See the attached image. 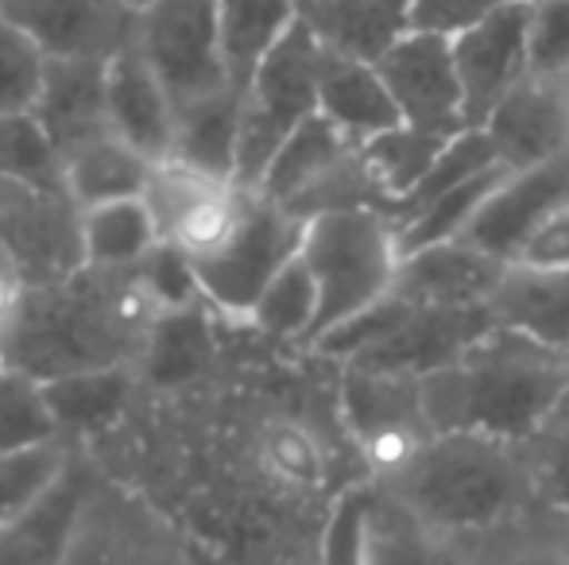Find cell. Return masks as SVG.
<instances>
[{
    "label": "cell",
    "instance_id": "cell-1",
    "mask_svg": "<svg viewBox=\"0 0 569 565\" xmlns=\"http://www.w3.org/2000/svg\"><path fill=\"white\" fill-rule=\"evenodd\" d=\"M167 310L140 268L82 264L67 280L36 283L0 330V364L36 380L98 369H140Z\"/></svg>",
    "mask_w": 569,
    "mask_h": 565
},
{
    "label": "cell",
    "instance_id": "cell-2",
    "mask_svg": "<svg viewBox=\"0 0 569 565\" xmlns=\"http://www.w3.org/2000/svg\"><path fill=\"white\" fill-rule=\"evenodd\" d=\"M569 387V353L492 325L450 364L419 380L422 415L435 434L469 430L527 442Z\"/></svg>",
    "mask_w": 569,
    "mask_h": 565
},
{
    "label": "cell",
    "instance_id": "cell-3",
    "mask_svg": "<svg viewBox=\"0 0 569 565\" xmlns=\"http://www.w3.org/2000/svg\"><path fill=\"white\" fill-rule=\"evenodd\" d=\"M372 484L453 543L492 535L539 507L523 442L469 430L435 434L407 465Z\"/></svg>",
    "mask_w": 569,
    "mask_h": 565
},
{
    "label": "cell",
    "instance_id": "cell-4",
    "mask_svg": "<svg viewBox=\"0 0 569 565\" xmlns=\"http://www.w3.org/2000/svg\"><path fill=\"white\" fill-rule=\"evenodd\" d=\"M302 260L318 283V317L307 345L383 299L399 272V229L383 210H341L307 221Z\"/></svg>",
    "mask_w": 569,
    "mask_h": 565
},
{
    "label": "cell",
    "instance_id": "cell-5",
    "mask_svg": "<svg viewBox=\"0 0 569 565\" xmlns=\"http://www.w3.org/2000/svg\"><path fill=\"white\" fill-rule=\"evenodd\" d=\"M256 190L299 221L341 210L391 213L388 194L365 159V143L345 137L322 113L295 129V137L276 151Z\"/></svg>",
    "mask_w": 569,
    "mask_h": 565
},
{
    "label": "cell",
    "instance_id": "cell-6",
    "mask_svg": "<svg viewBox=\"0 0 569 565\" xmlns=\"http://www.w3.org/2000/svg\"><path fill=\"white\" fill-rule=\"evenodd\" d=\"M318 62H322V43L299 20L263 54L256 74L240 90V186H260L276 151L318 113Z\"/></svg>",
    "mask_w": 569,
    "mask_h": 565
},
{
    "label": "cell",
    "instance_id": "cell-7",
    "mask_svg": "<svg viewBox=\"0 0 569 565\" xmlns=\"http://www.w3.org/2000/svg\"><path fill=\"white\" fill-rule=\"evenodd\" d=\"M136 43L167 85L174 109L237 90L221 39V0H151L140 8Z\"/></svg>",
    "mask_w": 569,
    "mask_h": 565
},
{
    "label": "cell",
    "instance_id": "cell-8",
    "mask_svg": "<svg viewBox=\"0 0 569 565\" xmlns=\"http://www.w3.org/2000/svg\"><path fill=\"white\" fill-rule=\"evenodd\" d=\"M252 194V186H240L237 179L190 167L174 155L151 167L148 190H143L159 241L179 249L190 264L218 256L237 236Z\"/></svg>",
    "mask_w": 569,
    "mask_h": 565
},
{
    "label": "cell",
    "instance_id": "cell-9",
    "mask_svg": "<svg viewBox=\"0 0 569 565\" xmlns=\"http://www.w3.org/2000/svg\"><path fill=\"white\" fill-rule=\"evenodd\" d=\"M62 565H202L187 538L143 496L98 476Z\"/></svg>",
    "mask_w": 569,
    "mask_h": 565
},
{
    "label": "cell",
    "instance_id": "cell-10",
    "mask_svg": "<svg viewBox=\"0 0 569 565\" xmlns=\"http://www.w3.org/2000/svg\"><path fill=\"white\" fill-rule=\"evenodd\" d=\"M302 233H307V221L291 218V213L279 210L271 198H263L256 190L237 236H232L218 256L194 264L202 299L213 306V314L248 322L256 299L299 256Z\"/></svg>",
    "mask_w": 569,
    "mask_h": 565
},
{
    "label": "cell",
    "instance_id": "cell-11",
    "mask_svg": "<svg viewBox=\"0 0 569 565\" xmlns=\"http://www.w3.org/2000/svg\"><path fill=\"white\" fill-rule=\"evenodd\" d=\"M0 252L28 286L67 280L86 264L82 205L62 186L0 179Z\"/></svg>",
    "mask_w": 569,
    "mask_h": 565
},
{
    "label": "cell",
    "instance_id": "cell-12",
    "mask_svg": "<svg viewBox=\"0 0 569 565\" xmlns=\"http://www.w3.org/2000/svg\"><path fill=\"white\" fill-rule=\"evenodd\" d=\"M341 415L372 481L391 476L435 437L427 415H422V395L415 376L345 364Z\"/></svg>",
    "mask_w": 569,
    "mask_h": 565
},
{
    "label": "cell",
    "instance_id": "cell-13",
    "mask_svg": "<svg viewBox=\"0 0 569 565\" xmlns=\"http://www.w3.org/2000/svg\"><path fill=\"white\" fill-rule=\"evenodd\" d=\"M391 98L399 105L403 124L438 137H457L465 132V90L457 74L453 39L435 36V31H407L399 43L376 59Z\"/></svg>",
    "mask_w": 569,
    "mask_h": 565
},
{
    "label": "cell",
    "instance_id": "cell-14",
    "mask_svg": "<svg viewBox=\"0 0 569 565\" xmlns=\"http://www.w3.org/2000/svg\"><path fill=\"white\" fill-rule=\"evenodd\" d=\"M453 59L465 90V124L480 129L488 113L531 74V12L523 0H511L453 36Z\"/></svg>",
    "mask_w": 569,
    "mask_h": 565
},
{
    "label": "cell",
    "instance_id": "cell-15",
    "mask_svg": "<svg viewBox=\"0 0 569 565\" xmlns=\"http://www.w3.org/2000/svg\"><path fill=\"white\" fill-rule=\"evenodd\" d=\"M0 8L47 59H113L140 23L128 0H0Z\"/></svg>",
    "mask_w": 569,
    "mask_h": 565
},
{
    "label": "cell",
    "instance_id": "cell-16",
    "mask_svg": "<svg viewBox=\"0 0 569 565\" xmlns=\"http://www.w3.org/2000/svg\"><path fill=\"white\" fill-rule=\"evenodd\" d=\"M480 129L508 171L569 163V105L562 78L527 74Z\"/></svg>",
    "mask_w": 569,
    "mask_h": 565
},
{
    "label": "cell",
    "instance_id": "cell-17",
    "mask_svg": "<svg viewBox=\"0 0 569 565\" xmlns=\"http://www.w3.org/2000/svg\"><path fill=\"white\" fill-rule=\"evenodd\" d=\"M566 202H569V163L508 171L500 186L488 194V202L480 205V213L465 229L461 241L477 244L480 252L511 264L523 252V244L531 241L535 229L555 210H562Z\"/></svg>",
    "mask_w": 569,
    "mask_h": 565
},
{
    "label": "cell",
    "instance_id": "cell-18",
    "mask_svg": "<svg viewBox=\"0 0 569 565\" xmlns=\"http://www.w3.org/2000/svg\"><path fill=\"white\" fill-rule=\"evenodd\" d=\"M98 476L93 461L86 457V445H74L59 481L0 527V565H62Z\"/></svg>",
    "mask_w": 569,
    "mask_h": 565
},
{
    "label": "cell",
    "instance_id": "cell-19",
    "mask_svg": "<svg viewBox=\"0 0 569 565\" xmlns=\"http://www.w3.org/2000/svg\"><path fill=\"white\" fill-rule=\"evenodd\" d=\"M503 268H508L503 260L488 256L477 244L457 236V241L403 252L391 294L403 299L407 306H422V310L488 306Z\"/></svg>",
    "mask_w": 569,
    "mask_h": 565
},
{
    "label": "cell",
    "instance_id": "cell-20",
    "mask_svg": "<svg viewBox=\"0 0 569 565\" xmlns=\"http://www.w3.org/2000/svg\"><path fill=\"white\" fill-rule=\"evenodd\" d=\"M106 90L109 124H113L117 137L132 143L136 151H143L151 163L171 159L174 132H179V109H174L171 93L159 82V74L151 70L148 54L140 51L136 39L109 59Z\"/></svg>",
    "mask_w": 569,
    "mask_h": 565
},
{
    "label": "cell",
    "instance_id": "cell-21",
    "mask_svg": "<svg viewBox=\"0 0 569 565\" xmlns=\"http://www.w3.org/2000/svg\"><path fill=\"white\" fill-rule=\"evenodd\" d=\"M109 59H47L43 82L36 93V121L59 148V155L74 151L78 143L113 132L109 124Z\"/></svg>",
    "mask_w": 569,
    "mask_h": 565
},
{
    "label": "cell",
    "instance_id": "cell-22",
    "mask_svg": "<svg viewBox=\"0 0 569 565\" xmlns=\"http://www.w3.org/2000/svg\"><path fill=\"white\" fill-rule=\"evenodd\" d=\"M318 113L360 143L403 124L380 67L368 59L326 51V47L318 62Z\"/></svg>",
    "mask_w": 569,
    "mask_h": 565
},
{
    "label": "cell",
    "instance_id": "cell-23",
    "mask_svg": "<svg viewBox=\"0 0 569 565\" xmlns=\"http://www.w3.org/2000/svg\"><path fill=\"white\" fill-rule=\"evenodd\" d=\"M488 310L496 325L569 353V268L508 264Z\"/></svg>",
    "mask_w": 569,
    "mask_h": 565
},
{
    "label": "cell",
    "instance_id": "cell-24",
    "mask_svg": "<svg viewBox=\"0 0 569 565\" xmlns=\"http://www.w3.org/2000/svg\"><path fill=\"white\" fill-rule=\"evenodd\" d=\"M299 20L326 51L376 62L411 31V0H299Z\"/></svg>",
    "mask_w": 569,
    "mask_h": 565
},
{
    "label": "cell",
    "instance_id": "cell-25",
    "mask_svg": "<svg viewBox=\"0 0 569 565\" xmlns=\"http://www.w3.org/2000/svg\"><path fill=\"white\" fill-rule=\"evenodd\" d=\"M151 167L156 163L117 132H101L62 155V186L82 210H90L117 198H140L148 190Z\"/></svg>",
    "mask_w": 569,
    "mask_h": 565
},
{
    "label": "cell",
    "instance_id": "cell-26",
    "mask_svg": "<svg viewBox=\"0 0 569 565\" xmlns=\"http://www.w3.org/2000/svg\"><path fill=\"white\" fill-rule=\"evenodd\" d=\"M43 387L62 437L70 445H86V437L101 434L124 415L128 400L140 387V376L136 369H98L47 380Z\"/></svg>",
    "mask_w": 569,
    "mask_h": 565
},
{
    "label": "cell",
    "instance_id": "cell-27",
    "mask_svg": "<svg viewBox=\"0 0 569 565\" xmlns=\"http://www.w3.org/2000/svg\"><path fill=\"white\" fill-rule=\"evenodd\" d=\"M210 302H194V306L167 310L159 317L156 333L148 341L143 353L140 384L151 387H182L194 384L198 376H206L213 364V325H210Z\"/></svg>",
    "mask_w": 569,
    "mask_h": 565
},
{
    "label": "cell",
    "instance_id": "cell-28",
    "mask_svg": "<svg viewBox=\"0 0 569 565\" xmlns=\"http://www.w3.org/2000/svg\"><path fill=\"white\" fill-rule=\"evenodd\" d=\"M252 457L260 476H268L276 488L295 492V496L318 492L330 473V450H326L322 434L295 415L263 418L252 437Z\"/></svg>",
    "mask_w": 569,
    "mask_h": 565
},
{
    "label": "cell",
    "instance_id": "cell-29",
    "mask_svg": "<svg viewBox=\"0 0 569 565\" xmlns=\"http://www.w3.org/2000/svg\"><path fill=\"white\" fill-rule=\"evenodd\" d=\"M368 565H465V554L461 543L442 538L376 488L368 512Z\"/></svg>",
    "mask_w": 569,
    "mask_h": 565
},
{
    "label": "cell",
    "instance_id": "cell-30",
    "mask_svg": "<svg viewBox=\"0 0 569 565\" xmlns=\"http://www.w3.org/2000/svg\"><path fill=\"white\" fill-rule=\"evenodd\" d=\"M159 244V229L148 198H117L82 210V249L86 264L136 268Z\"/></svg>",
    "mask_w": 569,
    "mask_h": 565
},
{
    "label": "cell",
    "instance_id": "cell-31",
    "mask_svg": "<svg viewBox=\"0 0 569 565\" xmlns=\"http://www.w3.org/2000/svg\"><path fill=\"white\" fill-rule=\"evenodd\" d=\"M299 23V0H221V39H226L229 78L244 90L263 54Z\"/></svg>",
    "mask_w": 569,
    "mask_h": 565
},
{
    "label": "cell",
    "instance_id": "cell-32",
    "mask_svg": "<svg viewBox=\"0 0 569 565\" xmlns=\"http://www.w3.org/2000/svg\"><path fill=\"white\" fill-rule=\"evenodd\" d=\"M237 148H240V90H226L206 98L179 113L174 132V159L202 171L237 179Z\"/></svg>",
    "mask_w": 569,
    "mask_h": 565
},
{
    "label": "cell",
    "instance_id": "cell-33",
    "mask_svg": "<svg viewBox=\"0 0 569 565\" xmlns=\"http://www.w3.org/2000/svg\"><path fill=\"white\" fill-rule=\"evenodd\" d=\"M446 143H450V137L411 129V124H396V129L365 140V159H368V167H372L376 182L383 186V194H388L391 213H396L399 202L427 179Z\"/></svg>",
    "mask_w": 569,
    "mask_h": 565
},
{
    "label": "cell",
    "instance_id": "cell-34",
    "mask_svg": "<svg viewBox=\"0 0 569 565\" xmlns=\"http://www.w3.org/2000/svg\"><path fill=\"white\" fill-rule=\"evenodd\" d=\"M318 317V283L310 275L302 252L268 283V291L256 299L252 314H248V325L276 341H310V330H315Z\"/></svg>",
    "mask_w": 569,
    "mask_h": 565
},
{
    "label": "cell",
    "instance_id": "cell-35",
    "mask_svg": "<svg viewBox=\"0 0 569 565\" xmlns=\"http://www.w3.org/2000/svg\"><path fill=\"white\" fill-rule=\"evenodd\" d=\"M51 442H67V437L54 423L43 380L0 364V453L36 450Z\"/></svg>",
    "mask_w": 569,
    "mask_h": 565
},
{
    "label": "cell",
    "instance_id": "cell-36",
    "mask_svg": "<svg viewBox=\"0 0 569 565\" xmlns=\"http://www.w3.org/2000/svg\"><path fill=\"white\" fill-rule=\"evenodd\" d=\"M523 450L535 476V492H539V507L569 527V387L539 430L523 442Z\"/></svg>",
    "mask_w": 569,
    "mask_h": 565
},
{
    "label": "cell",
    "instance_id": "cell-37",
    "mask_svg": "<svg viewBox=\"0 0 569 565\" xmlns=\"http://www.w3.org/2000/svg\"><path fill=\"white\" fill-rule=\"evenodd\" d=\"M0 179L62 186V155L31 109L0 113Z\"/></svg>",
    "mask_w": 569,
    "mask_h": 565
},
{
    "label": "cell",
    "instance_id": "cell-38",
    "mask_svg": "<svg viewBox=\"0 0 569 565\" xmlns=\"http://www.w3.org/2000/svg\"><path fill=\"white\" fill-rule=\"evenodd\" d=\"M74 445L51 442L36 445V450L20 453H0V527L12 523L28 504H36L67 468Z\"/></svg>",
    "mask_w": 569,
    "mask_h": 565
},
{
    "label": "cell",
    "instance_id": "cell-39",
    "mask_svg": "<svg viewBox=\"0 0 569 565\" xmlns=\"http://www.w3.org/2000/svg\"><path fill=\"white\" fill-rule=\"evenodd\" d=\"M372 481L352 484L349 492H341L330 512V523H326L318 565H368V512H372Z\"/></svg>",
    "mask_w": 569,
    "mask_h": 565
},
{
    "label": "cell",
    "instance_id": "cell-40",
    "mask_svg": "<svg viewBox=\"0 0 569 565\" xmlns=\"http://www.w3.org/2000/svg\"><path fill=\"white\" fill-rule=\"evenodd\" d=\"M47 54L0 8V113L36 105Z\"/></svg>",
    "mask_w": 569,
    "mask_h": 565
},
{
    "label": "cell",
    "instance_id": "cell-41",
    "mask_svg": "<svg viewBox=\"0 0 569 565\" xmlns=\"http://www.w3.org/2000/svg\"><path fill=\"white\" fill-rule=\"evenodd\" d=\"M531 12V74L562 78L569 70V0L527 4Z\"/></svg>",
    "mask_w": 569,
    "mask_h": 565
},
{
    "label": "cell",
    "instance_id": "cell-42",
    "mask_svg": "<svg viewBox=\"0 0 569 565\" xmlns=\"http://www.w3.org/2000/svg\"><path fill=\"white\" fill-rule=\"evenodd\" d=\"M511 0H411V28L435 31V36H461L472 23L488 20Z\"/></svg>",
    "mask_w": 569,
    "mask_h": 565
},
{
    "label": "cell",
    "instance_id": "cell-43",
    "mask_svg": "<svg viewBox=\"0 0 569 565\" xmlns=\"http://www.w3.org/2000/svg\"><path fill=\"white\" fill-rule=\"evenodd\" d=\"M511 264H535V268H569V202L562 210H555L539 229L531 233V241L523 244Z\"/></svg>",
    "mask_w": 569,
    "mask_h": 565
},
{
    "label": "cell",
    "instance_id": "cell-44",
    "mask_svg": "<svg viewBox=\"0 0 569 565\" xmlns=\"http://www.w3.org/2000/svg\"><path fill=\"white\" fill-rule=\"evenodd\" d=\"M500 565H569V538H531L511 546Z\"/></svg>",
    "mask_w": 569,
    "mask_h": 565
},
{
    "label": "cell",
    "instance_id": "cell-45",
    "mask_svg": "<svg viewBox=\"0 0 569 565\" xmlns=\"http://www.w3.org/2000/svg\"><path fill=\"white\" fill-rule=\"evenodd\" d=\"M128 4H132V8H136V12H140V8H148V4H151V0H128Z\"/></svg>",
    "mask_w": 569,
    "mask_h": 565
},
{
    "label": "cell",
    "instance_id": "cell-46",
    "mask_svg": "<svg viewBox=\"0 0 569 565\" xmlns=\"http://www.w3.org/2000/svg\"><path fill=\"white\" fill-rule=\"evenodd\" d=\"M562 90H566V105H569V70L562 74Z\"/></svg>",
    "mask_w": 569,
    "mask_h": 565
},
{
    "label": "cell",
    "instance_id": "cell-47",
    "mask_svg": "<svg viewBox=\"0 0 569 565\" xmlns=\"http://www.w3.org/2000/svg\"><path fill=\"white\" fill-rule=\"evenodd\" d=\"M523 4H542V0H523Z\"/></svg>",
    "mask_w": 569,
    "mask_h": 565
},
{
    "label": "cell",
    "instance_id": "cell-48",
    "mask_svg": "<svg viewBox=\"0 0 569 565\" xmlns=\"http://www.w3.org/2000/svg\"><path fill=\"white\" fill-rule=\"evenodd\" d=\"M0 260H8V256H4V252H0Z\"/></svg>",
    "mask_w": 569,
    "mask_h": 565
},
{
    "label": "cell",
    "instance_id": "cell-49",
    "mask_svg": "<svg viewBox=\"0 0 569 565\" xmlns=\"http://www.w3.org/2000/svg\"><path fill=\"white\" fill-rule=\"evenodd\" d=\"M566 538H569V527H566Z\"/></svg>",
    "mask_w": 569,
    "mask_h": 565
}]
</instances>
